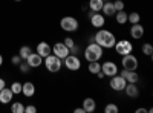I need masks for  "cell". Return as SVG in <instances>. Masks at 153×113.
<instances>
[{
  "instance_id": "19",
  "label": "cell",
  "mask_w": 153,
  "mask_h": 113,
  "mask_svg": "<svg viewBox=\"0 0 153 113\" xmlns=\"http://www.w3.org/2000/svg\"><path fill=\"white\" fill-rule=\"evenodd\" d=\"M101 12H103L104 17H113L115 16V6H113V2H104L103 3V8H101Z\"/></svg>"
},
{
  "instance_id": "12",
  "label": "cell",
  "mask_w": 153,
  "mask_h": 113,
  "mask_svg": "<svg viewBox=\"0 0 153 113\" xmlns=\"http://www.w3.org/2000/svg\"><path fill=\"white\" fill-rule=\"evenodd\" d=\"M26 63L31 66V69H35V67H40L42 66V63H43V57H40L37 52H31L26 58Z\"/></svg>"
},
{
  "instance_id": "15",
  "label": "cell",
  "mask_w": 153,
  "mask_h": 113,
  "mask_svg": "<svg viewBox=\"0 0 153 113\" xmlns=\"http://www.w3.org/2000/svg\"><path fill=\"white\" fill-rule=\"evenodd\" d=\"M130 35H132V38H135V40L143 38V37H144V28H143L139 23L132 24V28H130Z\"/></svg>"
},
{
  "instance_id": "26",
  "label": "cell",
  "mask_w": 153,
  "mask_h": 113,
  "mask_svg": "<svg viewBox=\"0 0 153 113\" xmlns=\"http://www.w3.org/2000/svg\"><path fill=\"white\" fill-rule=\"evenodd\" d=\"M139 20H141V16L138 14V12H130V14H127V21H130L132 24H135V23H139Z\"/></svg>"
},
{
  "instance_id": "17",
  "label": "cell",
  "mask_w": 153,
  "mask_h": 113,
  "mask_svg": "<svg viewBox=\"0 0 153 113\" xmlns=\"http://www.w3.org/2000/svg\"><path fill=\"white\" fill-rule=\"evenodd\" d=\"M124 90H126V95L130 98H138V95H139V89H138L136 83H127Z\"/></svg>"
},
{
  "instance_id": "27",
  "label": "cell",
  "mask_w": 153,
  "mask_h": 113,
  "mask_svg": "<svg viewBox=\"0 0 153 113\" xmlns=\"http://www.w3.org/2000/svg\"><path fill=\"white\" fill-rule=\"evenodd\" d=\"M104 112H106V113H118V112H120V107L115 104V103H109V104L104 107Z\"/></svg>"
},
{
  "instance_id": "13",
  "label": "cell",
  "mask_w": 153,
  "mask_h": 113,
  "mask_svg": "<svg viewBox=\"0 0 153 113\" xmlns=\"http://www.w3.org/2000/svg\"><path fill=\"white\" fill-rule=\"evenodd\" d=\"M120 75H121V77H123L127 83H138V80H139V75L136 73V70H127V69H123Z\"/></svg>"
},
{
  "instance_id": "4",
  "label": "cell",
  "mask_w": 153,
  "mask_h": 113,
  "mask_svg": "<svg viewBox=\"0 0 153 113\" xmlns=\"http://www.w3.org/2000/svg\"><path fill=\"white\" fill-rule=\"evenodd\" d=\"M60 26L63 31H66V32H75V31H78V26H80V23L78 20H76L75 17H63L60 20Z\"/></svg>"
},
{
  "instance_id": "36",
  "label": "cell",
  "mask_w": 153,
  "mask_h": 113,
  "mask_svg": "<svg viewBox=\"0 0 153 113\" xmlns=\"http://www.w3.org/2000/svg\"><path fill=\"white\" fill-rule=\"evenodd\" d=\"M74 112H75V113H86V112H84V109H83V107H78V109H75V110H74Z\"/></svg>"
},
{
  "instance_id": "7",
  "label": "cell",
  "mask_w": 153,
  "mask_h": 113,
  "mask_svg": "<svg viewBox=\"0 0 153 113\" xmlns=\"http://www.w3.org/2000/svg\"><path fill=\"white\" fill-rule=\"evenodd\" d=\"M65 66H66V69H69V70H72V72H76V70L81 67V61H80V58L76 57V55L69 54V55L65 58Z\"/></svg>"
},
{
  "instance_id": "29",
  "label": "cell",
  "mask_w": 153,
  "mask_h": 113,
  "mask_svg": "<svg viewBox=\"0 0 153 113\" xmlns=\"http://www.w3.org/2000/svg\"><path fill=\"white\" fill-rule=\"evenodd\" d=\"M9 89L12 90V93H14V95H19V93H22V84L16 81V83H12V84H11Z\"/></svg>"
},
{
  "instance_id": "37",
  "label": "cell",
  "mask_w": 153,
  "mask_h": 113,
  "mask_svg": "<svg viewBox=\"0 0 153 113\" xmlns=\"http://www.w3.org/2000/svg\"><path fill=\"white\" fill-rule=\"evenodd\" d=\"M95 75H97V77H98L100 80H103V78H104V73H103V72H101V70H100L98 73H95Z\"/></svg>"
},
{
  "instance_id": "20",
  "label": "cell",
  "mask_w": 153,
  "mask_h": 113,
  "mask_svg": "<svg viewBox=\"0 0 153 113\" xmlns=\"http://www.w3.org/2000/svg\"><path fill=\"white\" fill-rule=\"evenodd\" d=\"M83 109L86 113H92L97 110V103H95V99L94 98H86L84 101H83Z\"/></svg>"
},
{
  "instance_id": "23",
  "label": "cell",
  "mask_w": 153,
  "mask_h": 113,
  "mask_svg": "<svg viewBox=\"0 0 153 113\" xmlns=\"http://www.w3.org/2000/svg\"><path fill=\"white\" fill-rule=\"evenodd\" d=\"M87 69H89V72H91V73H98L100 70H101V64H100V63L98 61H91V63H89V66H87Z\"/></svg>"
},
{
  "instance_id": "32",
  "label": "cell",
  "mask_w": 153,
  "mask_h": 113,
  "mask_svg": "<svg viewBox=\"0 0 153 113\" xmlns=\"http://www.w3.org/2000/svg\"><path fill=\"white\" fill-rule=\"evenodd\" d=\"M63 43H65V46H66L68 49H71V47H74V46H75V41H74V38H71V37H66Z\"/></svg>"
},
{
  "instance_id": "33",
  "label": "cell",
  "mask_w": 153,
  "mask_h": 113,
  "mask_svg": "<svg viewBox=\"0 0 153 113\" xmlns=\"http://www.w3.org/2000/svg\"><path fill=\"white\" fill-rule=\"evenodd\" d=\"M20 61H22L20 55H14V57L11 58V63H12V64H16V66H19V64H20Z\"/></svg>"
},
{
  "instance_id": "35",
  "label": "cell",
  "mask_w": 153,
  "mask_h": 113,
  "mask_svg": "<svg viewBox=\"0 0 153 113\" xmlns=\"http://www.w3.org/2000/svg\"><path fill=\"white\" fill-rule=\"evenodd\" d=\"M3 87H6V83H5V80H3V78H0V90H2Z\"/></svg>"
},
{
  "instance_id": "10",
  "label": "cell",
  "mask_w": 153,
  "mask_h": 113,
  "mask_svg": "<svg viewBox=\"0 0 153 113\" xmlns=\"http://www.w3.org/2000/svg\"><path fill=\"white\" fill-rule=\"evenodd\" d=\"M52 54L57 55L60 60H65L69 55V49L65 46V43H55L52 46Z\"/></svg>"
},
{
  "instance_id": "9",
  "label": "cell",
  "mask_w": 153,
  "mask_h": 113,
  "mask_svg": "<svg viewBox=\"0 0 153 113\" xmlns=\"http://www.w3.org/2000/svg\"><path fill=\"white\" fill-rule=\"evenodd\" d=\"M101 72L104 73V77H113V75L118 73V66L117 63L113 61H104L101 64Z\"/></svg>"
},
{
  "instance_id": "25",
  "label": "cell",
  "mask_w": 153,
  "mask_h": 113,
  "mask_svg": "<svg viewBox=\"0 0 153 113\" xmlns=\"http://www.w3.org/2000/svg\"><path fill=\"white\" fill-rule=\"evenodd\" d=\"M11 112H12V113H23V112H25V106H23V103H22V101H19V103H12V106H11Z\"/></svg>"
},
{
  "instance_id": "40",
  "label": "cell",
  "mask_w": 153,
  "mask_h": 113,
  "mask_svg": "<svg viewBox=\"0 0 153 113\" xmlns=\"http://www.w3.org/2000/svg\"><path fill=\"white\" fill-rule=\"evenodd\" d=\"M14 2H22V0H14Z\"/></svg>"
},
{
  "instance_id": "8",
  "label": "cell",
  "mask_w": 153,
  "mask_h": 113,
  "mask_svg": "<svg viewBox=\"0 0 153 113\" xmlns=\"http://www.w3.org/2000/svg\"><path fill=\"white\" fill-rule=\"evenodd\" d=\"M109 84H110V87L113 90H117V92H121V90H124V87H126V84H127V81L121 77V75H113V77L110 78V81H109Z\"/></svg>"
},
{
  "instance_id": "16",
  "label": "cell",
  "mask_w": 153,
  "mask_h": 113,
  "mask_svg": "<svg viewBox=\"0 0 153 113\" xmlns=\"http://www.w3.org/2000/svg\"><path fill=\"white\" fill-rule=\"evenodd\" d=\"M22 93L26 96V98L34 96V93H35V86H34V83H31V81L23 83V84H22Z\"/></svg>"
},
{
  "instance_id": "18",
  "label": "cell",
  "mask_w": 153,
  "mask_h": 113,
  "mask_svg": "<svg viewBox=\"0 0 153 113\" xmlns=\"http://www.w3.org/2000/svg\"><path fill=\"white\" fill-rule=\"evenodd\" d=\"M12 96H14L12 90L3 87V89L0 90V103H2V104H9V103L12 101Z\"/></svg>"
},
{
  "instance_id": "1",
  "label": "cell",
  "mask_w": 153,
  "mask_h": 113,
  "mask_svg": "<svg viewBox=\"0 0 153 113\" xmlns=\"http://www.w3.org/2000/svg\"><path fill=\"white\" fill-rule=\"evenodd\" d=\"M95 43L100 44L103 49H112L115 46V43H117V38H115V35L110 31L100 29L95 34Z\"/></svg>"
},
{
  "instance_id": "6",
  "label": "cell",
  "mask_w": 153,
  "mask_h": 113,
  "mask_svg": "<svg viewBox=\"0 0 153 113\" xmlns=\"http://www.w3.org/2000/svg\"><path fill=\"white\" fill-rule=\"evenodd\" d=\"M123 69H127V70H136L138 69V58L132 54H127V55H123Z\"/></svg>"
},
{
  "instance_id": "11",
  "label": "cell",
  "mask_w": 153,
  "mask_h": 113,
  "mask_svg": "<svg viewBox=\"0 0 153 113\" xmlns=\"http://www.w3.org/2000/svg\"><path fill=\"white\" fill-rule=\"evenodd\" d=\"M89 18H91V24L94 28H103L106 23V17L103 14H100V12H92L89 16Z\"/></svg>"
},
{
  "instance_id": "14",
  "label": "cell",
  "mask_w": 153,
  "mask_h": 113,
  "mask_svg": "<svg viewBox=\"0 0 153 113\" xmlns=\"http://www.w3.org/2000/svg\"><path fill=\"white\" fill-rule=\"evenodd\" d=\"M37 54L40 55V57H48L49 54H52V47H51L46 41H40L37 44Z\"/></svg>"
},
{
  "instance_id": "39",
  "label": "cell",
  "mask_w": 153,
  "mask_h": 113,
  "mask_svg": "<svg viewBox=\"0 0 153 113\" xmlns=\"http://www.w3.org/2000/svg\"><path fill=\"white\" fill-rule=\"evenodd\" d=\"M2 64H3V55L0 54V67H2Z\"/></svg>"
},
{
  "instance_id": "38",
  "label": "cell",
  "mask_w": 153,
  "mask_h": 113,
  "mask_svg": "<svg viewBox=\"0 0 153 113\" xmlns=\"http://www.w3.org/2000/svg\"><path fill=\"white\" fill-rule=\"evenodd\" d=\"M146 112H147V109H144V107H141V109L136 110V113H146Z\"/></svg>"
},
{
  "instance_id": "21",
  "label": "cell",
  "mask_w": 153,
  "mask_h": 113,
  "mask_svg": "<svg viewBox=\"0 0 153 113\" xmlns=\"http://www.w3.org/2000/svg\"><path fill=\"white\" fill-rule=\"evenodd\" d=\"M103 3H104V0H89L87 6H89V9L94 11V12H100L101 8H103Z\"/></svg>"
},
{
  "instance_id": "34",
  "label": "cell",
  "mask_w": 153,
  "mask_h": 113,
  "mask_svg": "<svg viewBox=\"0 0 153 113\" xmlns=\"http://www.w3.org/2000/svg\"><path fill=\"white\" fill-rule=\"evenodd\" d=\"M25 112H26V113H35L37 107L35 106H28V107H25Z\"/></svg>"
},
{
  "instance_id": "31",
  "label": "cell",
  "mask_w": 153,
  "mask_h": 113,
  "mask_svg": "<svg viewBox=\"0 0 153 113\" xmlns=\"http://www.w3.org/2000/svg\"><path fill=\"white\" fill-rule=\"evenodd\" d=\"M113 6H115V11H123L126 5L123 0H117V2H113Z\"/></svg>"
},
{
  "instance_id": "5",
  "label": "cell",
  "mask_w": 153,
  "mask_h": 113,
  "mask_svg": "<svg viewBox=\"0 0 153 113\" xmlns=\"http://www.w3.org/2000/svg\"><path fill=\"white\" fill-rule=\"evenodd\" d=\"M113 49L117 51L118 55L123 57V55H127V54H132L133 52V44L129 40H120V41L115 43Z\"/></svg>"
},
{
  "instance_id": "22",
  "label": "cell",
  "mask_w": 153,
  "mask_h": 113,
  "mask_svg": "<svg viewBox=\"0 0 153 113\" xmlns=\"http://www.w3.org/2000/svg\"><path fill=\"white\" fill-rule=\"evenodd\" d=\"M115 20H117L118 24H124L127 23V12L123 9V11H117L115 12Z\"/></svg>"
},
{
  "instance_id": "24",
  "label": "cell",
  "mask_w": 153,
  "mask_h": 113,
  "mask_svg": "<svg viewBox=\"0 0 153 113\" xmlns=\"http://www.w3.org/2000/svg\"><path fill=\"white\" fill-rule=\"evenodd\" d=\"M31 52H32V49H31L29 46H22V47H20V51H19V55H20L22 60H26L28 55H29Z\"/></svg>"
},
{
  "instance_id": "3",
  "label": "cell",
  "mask_w": 153,
  "mask_h": 113,
  "mask_svg": "<svg viewBox=\"0 0 153 113\" xmlns=\"http://www.w3.org/2000/svg\"><path fill=\"white\" fill-rule=\"evenodd\" d=\"M45 66H46V69L49 70V72H52V73H55V72H58L60 69H61V60L57 57V55H54V54H49L48 57H45Z\"/></svg>"
},
{
  "instance_id": "28",
  "label": "cell",
  "mask_w": 153,
  "mask_h": 113,
  "mask_svg": "<svg viewBox=\"0 0 153 113\" xmlns=\"http://www.w3.org/2000/svg\"><path fill=\"white\" fill-rule=\"evenodd\" d=\"M141 51H143V54H144V55L152 57V54H153V46H152L150 43H146V44H143Z\"/></svg>"
},
{
  "instance_id": "30",
  "label": "cell",
  "mask_w": 153,
  "mask_h": 113,
  "mask_svg": "<svg viewBox=\"0 0 153 113\" xmlns=\"http://www.w3.org/2000/svg\"><path fill=\"white\" fill-rule=\"evenodd\" d=\"M19 66H20V70H22L23 73H28V72L31 70V66L28 64V63H23V61H20V64H19Z\"/></svg>"
},
{
  "instance_id": "2",
  "label": "cell",
  "mask_w": 153,
  "mask_h": 113,
  "mask_svg": "<svg viewBox=\"0 0 153 113\" xmlns=\"http://www.w3.org/2000/svg\"><path fill=\"white\" fill-rule=\"evenodd\" d=\"M103 57V47L100 44H97L95 41L94 43H89L84 49V58L86 61H100V58Z\"/></svg>"
}]
</instances>
